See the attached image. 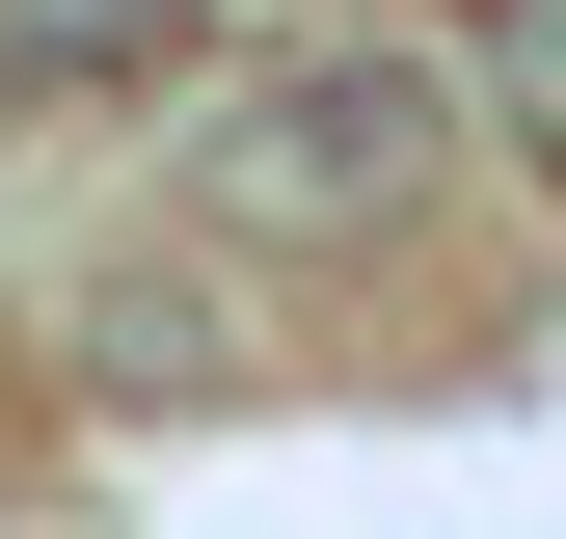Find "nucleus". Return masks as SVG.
<instances>
[{"label": "nucleus", "mask_w": 566, "mask_h": 539, "mask_svg": "<svg viewBox=\"0 0 566 539\" xmlns=\"http://www.w3.org/2000/svg\"><path fill=\"white\" fill-rule=\"evenodd\" d=\"M432 162H459V82H432V54H297V82H243V135L189 189H217L243 243H378Z\"/></svg>", "instance_id": "nucleus-1"}, {"label": "nucleus", "mask_w": 566, "mask_h": 539, "mask_svg": "<svg viewBox=\"0 0 566 539\" xmlns=\"http://www.w3.org/2000/svg\"><path fill=\"white\" fill-rule=\"evenodd\" d=\"M485 108H513L539 162H566V0H485Z\"/></svg>", "instance_id": "nucleus-2"}]
</instances>
